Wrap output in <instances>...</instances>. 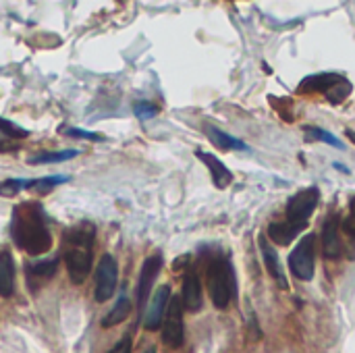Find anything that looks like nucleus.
<instances>
[{"mask_svg":"<svg viewBox=\"0 0 355 353\" xmlns=\"http://www.w3.org/2000/svg\"><path fill=\"white\" fill-rule=\"evenodd\" d=\"M141 353H156V350H154V347H150V350H146V352H141Z\"/></svg>","mask_w":355,"mask_h":353,"instance_id":"33","label":"nucleus"},{"mask_svg":"<svg viewBox=\"0 0 355 353\" xmlns=\"http://www.w3.org/2000/svg\"><path fill=\"white\" fill-rule=\"evenodd\" d=\"M108 353H131V333H127Z\"/></svg>","mask_w":355,"mask_h":353,"instance_id":"28","label":"nucleus"},{"mask_svg":"<svg viewBox=\"0 0 355 353\" xmlns=\"http://www.w3.org/2000/svg\"><path fill=\"white\" fill-rule=\"evenodd\" d=\"M62 133H64L67 137H81V139H89V141H102V139H104L100 133H92V131L75 129V127H67V129H62Z\"/></svg>","mask_w":355,"mask_h":353,"instance_id":"27","label":"nucleus"},{"mask_svg":"<svg viewBox=\"0 0 355 353\" xmlns=\"http://www.w3.org/2000/svg\"><path fill=\"white\" fill-rule=\"evenodd\" d=\"M15 291V262L10 252H0V298H10Z\"/></svg>","mask_w":355,"mask_h":353,"instance_id":"17","label":"nucleus"},{"mask_svg":"<svg viewBox=\"0 0 355 353\" xmlns=\"http://www.w3.org/2000/svg\"><path fill=\"white\" fill-rule=\"evenodd\" d=\"M29 137V131L0 117V152H10L19 148V139Z\"/></svg>","mask_w":355,"mask_h":353,"instance_id":"16","label":"nucleus"},{"mask_svg":"<svg viewBox=\"0 0 355 353\" xmlns=\"http://www.w3.org/2000/svg\"><path fill=\"white\" fill-rule=\"evenodd\" d=\"M79 156V150H60V152H40L35 156H31L27 162L29 164H56V162H64Z\"/></svg>","mask_w":355,"mask_h":353,"instance_id":"21","label":"nucleus"},{"mask_svg":"<svg viewBox=\"0 0 355 353\" xmlns=\"http://www.w3.org/2000/svg\"><path fill=\"white\" fill-rule=\"evenodd\" d=\"M343 231L345 233H349L352 237L355 235V206L352 204V212H349V216L343 221Z\"/></svg>","mask_w":355,"mask_h":353,"instance_id":"29","label":"nucleus"},{"mask_svg":"<svg viewBox=\"0 0 355 353\" xmlns=\"http://www.w3.org/2000/svg\"><path fill=\"white\" fill-rule=\"evenodd\" d=\"M304 131H306L308 141H324V144H329V146H333L337 150H345V144L337 135H333L331 131H324L322 127L310 125V127H304Z\"/></svg>","mask_w":355,"mask_h":353,"instance_id":"22","label":"nucleus"},{"mask_svg":"<svg viewBox=\"0 0 355 353\" xmlns=\"http://www.w3.org/2000/svg\"><path fill=\"white\" fill-rule=\"evenodd\" d=\"M168 302H171V287L168 285H160L156 289L154 298L150 300V306H148L146 316H144V327L148 331H158L162 327V320H164Z\"/></svg>","mask_w":355,"mask_h":353,"instance_id":"9","label":"nucleus"},{"mask_svg":"<svg viewBox=\"0 0 355 353\" xmlns=\"http://www.w3.org/2000/svg\"><path fill=\"white\" fill-rule=\"evenodd\" d=\"M204 133L208 135V139H210L216 148H220V150H225V152H252V148H250L245 141H241V139H237V137L225 133L223 129H218V127H214V125H206V127H204Z\"/></svg>","mask_w":355,"mask_h":353,"instance_id":"14","label":"nucleus"},{"mask_svg":"<svg viewBox=\"0 0 355 353\" xmlns=\"http://www.w3.org/2000/svg\"><path fill=\"white\" fill-rule=\"evenodd\" d=\"M352 89H354V87H352V83L343 77V79H341V81H337V83H335V85L324 94V96H327V100H329L331 104H341V102L352 94Z\"/></svg>","mask_w":355,"mask_h":353,"instance_id":"24","label":"nucleus"},{"mask_svg":"<svg viewBox=\"0 0 355 353\" xmlns=\"http://www.w3.org/2000/svg\"><path fill=\"white\" fill-rule=\"evenodd\" d=\"M347 137H349L352 141H355V131H352V129H347Z\"/></svg>","mask_w":355,"mask_h":353,"instance_id":"32","label":"nucleus"},{"mask_svg":"<svg viewBox=\"0 0 355 353\" xmlns=\"http://www.w3.org/2000/svg\"><path fill=\"white\" fill-rule=\"evenodd\" d=\"M208 293L216 310H227L235 295V273L227 258H212L206 268Z\"/></svg>","mask_w":355,"mask_h":353,"instance_id":"3","label":"nucleus"},{"mask_svg":"<svg viewBox=\"0 0 355 353\" xmlns=\"http://www.w3.org/2000/svg\"><path fill=\"white\" fill-rule=\"evenodd\" d=\"M306 227L302 225H293V223H270L266 229V239L275 246H289L293 239H297V235L304 231Z\"/></svg>","mask_w":355,"mask_h":353,"instance_id":"15","label":"nucleus"},{"mask_svg":"<svg viewBox=\"0 0 355 353\" xmlns=\"http://www.w3.org/2000/svg\"><path fill=\"white\" fill-rule=\"evenodd\" d=\"M339 227H341V221H339L337 214H331L324 221V225H322V235H320V239H322V254L329 260H337L341 256V252H343L341 237H339Z\"/></svg>","mask_w":355,"mask_h":353,"instance_id":"10","label":"nucleus"},{"mask_svg":"<svg viewBox=\"0 0 355 353\" xmlns=\"http://www.w3.org/2000/svg\"><path fill=\"white\" fill-rule=\"evenodd\" d=\"M58 270V260H42V262H33V264H27L25 266V273H27V279L33 281V279H42V281H48L56 275Z\"/></svg>","mask_w":355,"mask_h":353,"instance_id":"20","label":"nucleus"},{"mask_svg":"<svg viewBox=\"0 0 355 353\" xmlns=\"http://www.w3.org/2000/svg\"><path fill=\"white\" fill-rule=\"evenodd\" d=\"M345 254H347V258H349L352 262H355V235H354V239H352V243H347Z\"/></svg>","mask_w":355,"mask_h":353,"instance_id":"30","label":"nucleus"},{"mask_svg":"<svg viewBox=\"0 0 355 353\" xmlns=\"http://www.w3.org/2000/svg\"><path fill=\"white\" fill-rule=\"evenodd\" d=\"M289 270L297 281H312L316 273V235L308 233L289 254Z\"/></svg>","mask_w":355,"mask_h":353,"instance_id":"4","label":"nucleus"},{"mask_svg":"<svg viewBox=\"0 0 355 353\" xmlns=\"http://www.w3.org/2000/svg\"><path fill=\"white\" fill-rule=\"evenodd\" d=\"M135 117L139 121H148V119H154L158 114V106L156 104H150V102H137L135 108H133Z\"/></svg>","mask_w":355,"mask_h":353,"instance_id":"26","label":"nucleus"},{"mask_svg":"<svg viewBox=\"0 0 355 353\" xmlns=\"http://www.w3.org/2000/svg\"><path fill=\"white\" fill-rule=\"evenodd\" d=\"M94 239L96 227L92 223H79L62 233V258L67 262L69 277L75 285H81L92 270Z\"/></svg>","mask_w":355,"mask_h":353,"instance_id":"2","label":"nucleus"},{"mask_svg":"<svg viewBox=\"0 0 355 353\" xmlns=\"http://www.w3.org/2000/svg\"><path fill=\"white\" fill-rule=\"evenodd\" d=\"M162 256L160 254H154V256H148L141 264V270H139V281H137V308L144 310L148 300H150V291L156 283V277L160 275L162 270Z\"/></svg>","mask_w":355,"mask_h":353,"instance_id":"8","label":"nucleus"},{"mask_svg":"<svg viewBox=\"0 0 355 353\" xmlns=\"http://www.w3.org/2000/svg\"><path fill=\"white\" fill-rule=\"evenodd\" d=\"M27 183L29 181H25V179H15V177H10V179H4L2 183H0V196L2 198H12V196H17V193H21L23 189H27Z\"/></svg>","mask_w":355,"mask_h":353,"instance_id":"25","label":"nucleus"},{"mask_svg":"<svg viewBox=\"0 0 355 353\" xmlns=\"http://www.w3.org/2000/svg\"><path fill=\"white\" fill-rule=\"evenodd\" d=\"M335 169H337V171H343V173H349V169L343 166V164H335Z\"/></svg>","mask_w":355,"mask_h":353,"instance_id":"31","label":"nucleus"},{"mask_svg":"<svg viewBox=\"0 0 355 353\" xmlns=\"http://www.w3.org/2000/svg\"><path fill=\"white\" fill-rule=\"evenodd\" d=\"M67 181H69V177H62V175H56V177H44V179H29L27 189H35L37 193H50L56 185L67 183Z\"/></svg>","mask_w":355,"mask_h":353,"instance_id":"23","label":"nucleus"},{"mask_svg":"<svg viewBox=\"0 0 355 353\" xmlns=\"http://www.w3.org/2000/svg\"><path fill=\"white\" fill-rule=\"evenodd\" d=\"M343 77L341 75H337V73H322V75H312V77H306L302 83H300V87H297V92L302 94V92H322V94H327L337 81H341Z\"/></svg>","mask_w":355,"mask_h":353,"instance_id":"18","label":"nucleus"},{"mask_svg":"<svg viewBox=\"0 0 355 353\" xmlns=\"http://www.w3.org/2000/svg\"><path fill=\"white\" fill-rule=\"evenodd\" d=\"M162 341L173 347L179 350L185 343V325H183V304L181 298L175 295L168 302L164 320H162Z\"/></svg>","mask_w":355,"mask_h":353,"instance_id":"6","label":"nucleus"},{"mask_svg":"<svg viewBox=\"0 0 355 353\" xmlns=\"http://www.w3.org/2000/svg\"><path fill=\"white\" fill-rule=\"evenodd\" d=\"M10 237L15 246L29 256H42L52 248V233L40 204L25 202L15 208L10 221Z\"/></svg>","mask_w":355,"mask_h":353,"instance_id":"1","label":"nucleus"},{"mask_svg":"<svg viewBox=\"0 0 355 353\" xmlns=\"http://www.w3.org/2000/svg\"><path fill=\"white\" fill-rule=\"evenodd\" d=\"M181 304L187 312L196 314L202 310L204 306V291H202V283L198 273L189 270L183 279V289H181Z\"/></svg>","mask_w":355,"mask_h":353,"instance_id":"12","label":"nucleus"},{"mask_svg":"<svg viewBox=\"0 0 355 353\" xmlns=\"http://www.w3.org/2000/svg\"><path fill=\"white\" fill-rule=\"evenodd\" d=\"M196 156L208 166V171H210V175H212V181H214V185H216L218 189H227V187L233 183V173H231V171L225 166V162L218 160L214 154H208V152L198 150Z\"/></svg>","mask_w":355,"mask_h":353,"instance_id":"13","label":"nucleus"},{"mask_svg":"<svg viewBox=\"0 0 355 353\" xmlns=\"http://www.w3.org/2000/svg\"><path fill=\"white\" fill-rule=\"evenodd\" d=\"M258 243H260V252H262L264 266H266L268 275L272 277V281H277V285L281 289H289V283H287V277H285V270L281 266V260H279V254H277L275 246L266 239V235H260L258 237Z\"/></svg>","mask_w":355,"mask_h":353,"instance_id":"11","label":"nucleus"},{"mask_svg":"<svg viewBox=\"0 0 355 353\" xmlns=\"http://www.w3.org/2000/svg\"><path fill=\"white\" fill-rule=\"evenodd\" d=\"M318 202H320V189L318 187H306V189L297 191L287 202L285 221L293 223V225L308 227V221L312 218L314 210L318 208Z\"/></svg>","mask_w":355,"mask_h":353,"instance_id":"5","label":"nucleus"},{"mask_svg":"<svg viewBox=\"0 0 355 353\" xmlns=\"http://www.w3.org/2000/svg\"><path fill=\"white\" fill-rule=\"evenodd\" d=\"M119 283V264L110 254H104L100 258V264L96 268V302L104 304L112 298Z\"/></svg>","mask_w":355,"mask_h":353,"instance_id":"7","label":"nucleus"},{"mask_svg":"<svg viewBox=\"0 0 355 353\" xmlns=\"http://www.w3.org/2000/svg\"><path fill=\"white\" fill-rule=\"evenodd\" d=\"M131 310H133V306H131L129 298L123 293V295L119 298V302L114 304V308H112V310H110V312L104 316V320H102V327H104V329H112V327H116V325L125 322V320L129 318Z\"/></svg>","mask_w":355,"mask_h":353,"instance_id":"19","label":"nucleus"}]
</instances>
